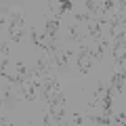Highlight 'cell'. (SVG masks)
Returning a JSON list of instances; mask_svg holds the SVG:
<instances>
[{"instance_id": "cell-8", "label": "cell", "mask_w": 126, "mask_h": 126, "mask_svg": "<svg viewBox=\"0 0 126 126\" xmlns=\"http://www.w3.org/2000/svg\"><path fill=\"white\" fill-rule=\"evenodd\" d=\"M109 88H111L113 93H118V94H124V74H122V69L120 72H113L111 86H109Z\"/></svg>"}, {"instance_id": "cell-10", "label": "cell", "mask_w": 126, "mask_h": 126, "mask_svg": "<svg viewBox=\"0 0 126 126\" xmlns=\"http://www.w3.org/2000/svg\"><path fill=\"white\" fill-rule=\"evenodd\" d=\"M69 55H72L69 50H59V48H57V50L53 53L55 63H57V65H59L61 69H65V67H67V63H69Z\"/></svg>"}, {"instance_id": "cell-20", "label": "cell", "mask_w": 126, "mask_h": 126, "mask_svg": "<svg viewBox=\"0 0 126 126\" xmlns=\"http://www.w3.org/2000/svg\"><path fill=\"white\" fill-rule=\"evenodd\" d=\"M50 122H53V116H50V111H44V124L50 126Z\"/></svg>"}, {"instance_id": "cell-2", "label": "cell", "mask_w": 126, "mask_h": 126, "mask_svg": "<svg viewBox=\"0 0 126 126\" xmlns=\"http://www.w3.org/2000/svg\"><path fill=\"white\" fill-rule=\"evenodd\" d=\"M61 93V88H59V80L55 76L50 78H44V82H42V97H44L46 103H53L55 97Z\"/></svg>"}, {"instance_id": "cell-22", "label": "cell", "mask_w": 126, "mask_h": 126, "mask_svg": "<svg viewBox=\"0 0 126 126\" xmlns=\"http://www.w3.org/2000/svg\"><path fill=\"white\" fill-rule=\"evenodd\" d=\"M0 126H13V124L9 120H4V118H0Z\"/></svg>"}, {"instance_id": "cell-1", "label": "cell", "mask_w": 126, "mask_h": 126, "mask_svg": "<svg viewBox=\"0 0 126 126\" xmlns=\"http://www.w3.org/2000/svg\"><path fill=\"white\" fill-rule=\"evenodd\" d=\"M23 23H25V19H23V13L19 9L9 11V36H11L13 42H21V38H23Z\"/></svg>"}, {"instance_id": "cell-21", "label": "cell", "mask_w": 126, "mask_h": 126, "mask_svg": "<svg viewBox=\"0 0 126 126\" xmlns=\"http://www.w3.org/2000/svg\"><path fill=\"white\" fill-rule=\"evenodd\" d=\"M74 122H76V124H82V116L80 113H74Z\"/></svg>"}, {"instance_id": "cell-5", "label": "cell", "mask_w": 126, "mask_h": 126, "mask_svg": "<svg viewBox=\"0 0 126 126\" xmlns=\"http://www.w3.org/2000/svg\"><path fill=\"white\" fill-rule=\"evenodd\" d=\"M50 65H53V61H50L46 55H42V57H38V61H36V69L34 72L38 74V76L44 80V78H50L53 76V72H50Z\"/></svg>"}, {"instance_id": "cell-17", "label": "cell", "mask_w": 126, "mask_h": 126, "mask_svg": "<svg viewBox=\"0 0 126 126\" xmlns=\"http://www.w3.org/2000/svg\"><path fill=\"white\" fill-rule=\"evenodd\" d=\"M90 120H93V122H97V124H101V126H107L109 122H111L107 116H94V118H90Z\"/></svg>"}, {"instance_id": "cell-3", "label": "cell", "mask_w": 126, "mask_h": 126, "mask_svg": "<svg viewBox=\"0 0 126 126\" xmlns=\"http://www.w3.org/2000/svg\"><path fill=\"white\" fill-rule=\"evenodd\" d=\"M93 67V61L88 57V44H78V69L82 74H88Z\"/></svg>"}, {"instance_id": "cell-16", "label": "cell", "mask_w": 126, "mask_h": 126, "mask_svg": "<svg viewBox=\"0 0 126 126\" xmlns=\"http://www.w3.org/2000/svg\"><path fill=\"white\" fill-rule=\"evenodd\" d=\"M76 21L78 23H90V21H93V17H90L88 13H76Z\"/></svg>"}, {"instance_id": "cell-11", "label": "cell", "mask_w": 126, "mask_h": 126, "mask_svg": "<svg viewBox=\"0 0 126 126\" xmlns=\"http://www.w3.org/2000/svg\"><path fill=\"white\" fill-rule=\"evenodd\" d=\"M9 67V44L0 42V74H4Z\"/></svg>"}, {"instance_id": "cell-15", "label": "cell", "mask_w": 126, "mask_h": 126, "mask_svg": "<svg viewBox=\"0 0 126 126\" xmlns=\"http://www.w3.org/2000/svg\"><path fill=\"white\" fill-rule=\"evenodd\" d=\"M84 6L88 9V15H90V17H93V15H94L97 19H99V17H103V15H101V9H99V2H93V0H86V2H84Z\"/></svg>"}, {"instance_id": "cell-19", "label": "cell", "mask_w": 126, "mask_h": 126, "mask_svg": "<svg viewBox=\"0 0 126 126\" xmlns=\"http://www.w3.org/2000/svg\"><path fill=\"white\" fill-rule=\"evenodd\" d=\"M113 122H116L118 126H124V111H118L116 118H113Z\"/></svg>"}, {"instance_id": "cell-18", "label": "cell", "mask_w": 126, "mask_h": 126, "mask_svg": "<svg viewBox=\"0 0 126 126\" xmlns=\"http://www.w3.org/2000/svg\"><path fill=\"white\" fill-rule=\"evenodd\" d=\"M72 2H61V4H59V15H63V13H69V11H72Z\"/></svg>"}, {"instance_id": "cell-13", "label": "cell", "mask_w": 126, "mask_h": 126, "mask_svg": "<svg viewBox=\"0 0 126 126\" xmlns=\"http://www.w3.org/2000/svg\"><path fill=\"white\" fill-rule=\"evenodd\" d=\"M88 34L94 38V40H99V38H103V32H101V21H97V19H93V21L88 23Z\"/></svg>"}, {"instance_id": "cell-9", "label": "cell", "mask_w": 126, "mask_h": 126, "mask_svg": "<svg viewBox=\"0 0 126 126\" xmlns=\"http://www.w3.org/2000/svg\"><path fill=\"white\" fill-rule=\"evenodd\" d=\"M50 116H53V120L57 122L59 126H65V107L63 105H50Z\"/></svg>"}, {"instance_id": "cell-23", "label": "cell", "mask_w": 126, "mask_h": 126, "mask_svg": "<svg viewBox=\"0 0 126 126\" xmlns=\"http://www.w3.org/2000/svg\"><path fill=\"white\" fill-rule=\"evenodd\" d=\"M2 21H4V19H2V17H0V25H2Z\"/></svg>"}, {"instance_id": "cell-12", "label": "cell", "mask_w": 126, "mask_h": 126, "mask_svg": "<svg viewBox=\"0 0 126 126\" xmlns=\"http://www.w3.org/2000/svg\"><path fill=\"white\" fill-rule=\"evenodd\" d=\"M67 34H69V38H72L74 42L84 44V34L80 32V27H78V25H67Z\"/></svg>"}, {"instance_id": "cell-14", "label": "cell", "mask_w": 126, "mask_h": 126, "mask_svg": "<svg viewBox=\"0 0 126 126\" xmlns=\"http://www.w3.org/2000/svg\"><path fill=\"white\" fill-rule=\"evenodd\" d=\"M32 40L36 42V46H40V48H44V50H48V44H50V40L44 36V34H38V32H32Z\"/></svg>"}, {"instance_id": "cell-7", "label": "cell", "mask_w": 126, "mask_h": 126, "mask_svg": "<svg viewBox=\"0 0 126 126\" xmlns=\"http://www.w3.org/2000/svg\"><path fill=\"white\" fill-rule=\"evenodd\" d=\"M113 61H116V65H124V36L116 38L113 40Z\"/></svg>"}, {"instance_id": "cell-6", "label": "cell", "mask_w": 126, "mask_h": 126, "mask_svg": "<svg viewBox=\"0 0 126 126\" xmlns=\"http://www.w3.org/2000/svg\"><path fill=\"white\" fill-rule=\"evenodd\" d=\"M19 86H21V99H25V101H34V99H36V90L38 88L32 84L30 78H23Z\"/></svg>"}, {"instance_id": "cell-4", "label": "cell", "mask_w": 126, "mask_h": 126, "mask_svg": "<svg viewBox=\"0 0 126 126\" xmlns=\"http://www.w3.org/2000/svg\"><path fill=\"white\" fill-rule=\"evenodd\" d=\"M57 30H59V17L57 15H46V19H44V36L50 42H55Z\"/></svg>"}]
</instances>
